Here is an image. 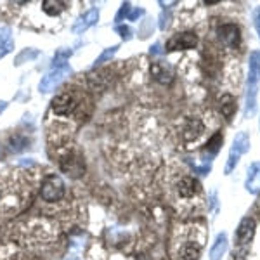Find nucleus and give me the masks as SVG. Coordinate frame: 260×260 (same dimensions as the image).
<instances>
[{
  "mask_svg": "<svg viewBox=\"0 0 260 260\" xmlns=\"http://www.w3.org/2000/svg\"><path fill=\"white\" fill-rule=\"evenodd\" d=\"M260 83V50H253L248 57V82H246L245 115L253 116L257 110V94Z\"/></svg>",
  "mask_w": 260,
  "mask_h": 260,
  "instance_id": "nucleus-1",
  "label": "nucleus"
},
{
  "mask_svg": "<svg viewBox=\"0 0 260 260\" xmlns=\"http://www.w3.org/2000/svg\"><path fill=\"white\" fill-rule=\"evenodd\" d=\"M248 149H250V136L246 132H238L233 141V146L229 149V158L228 163H225V174H231V172L236 169L241 156L245 153H248Z\"/></svg>",
  "mask_w": 260,
  "mask_h": 260,
  "instance_id": "nucleus-2",
  "label": "nucleus"
},
{
  "mask_svg": "<svg viewBox=\"0 0 260 260\" xmlns=\"http://www.w3.org/2000/svg\"><path fill=\"white\" fill-rule=\"evenodd\" d=\"M71 73V66L70 64H64V66H57V68H52L45 75L44 78L40 80V85H39V90L42 94H50L61 85L66 78L70 77Z\"/></svg>",
  "mask_w": 260,
  "mask_h": 260,
  "instance_id": "nucleus-3",
  "label": "nucleus"
},
{
  "mask_svg": "<svg viewBox=\"0 0 260 260\" xmlns=\"http://www.w3.org/2000/svg\"><path fill=\"white\" fill-rule=\"evenodd\" d=\"M187 240H182L175 245V257L177 260H198L201 255V248H203L205 240H191L192 234L186 236Z\"/></svg>",
  "mask_w": 260,
  "mask_h": 260,
  "instance_id": "nucleus-4",
  "label": "nucleus"
},
{
  "mask_svg": "<svg viewBox=\"0 0 260 260\" xmlns=\"http://www.w3.org/2000/svg\"><path fill=\"white\" fill-rule=\"evenodd\" d=\"M40 194L42 200L49 201V203L61 200L62 194H64V182H62V179L57 177V175H47L44 179V184H42Z\"/></svg>",
  "mask_w": 260,
  "mask_h": 260,
  "instance_id": "nucleus-5",
  "label": "nucleus"
},
{
  "mask_svg": "<svg viewBox=\"0 0 260 260\" xmlns=\"http://www.w3.org/2000/svg\"><path fill=\"white\" fill-rule=\"evenodd\" d=\"M198 44V37L194 31H182L174 35L167 42V52H175V50H186V49H194Z\"/></svg>",
  "mask_w": 260,
  "mask_h": 260,
  "instance_id": "nucleus-6",
  "label": "nucleus"
},
{
  "mask_svg": "<svg viewBox=\"0 0 260 260\" xmlns=\"http://www.w3.org/2000/svg\"><path fill=\"white\" fill-rule=\"evenodd\" d=\"M78 106V98L73 92H62L52 99V111L56 115H71Z\"/></svg>",
  "mask_w": 260,
  "mask_h": 260,
  "instance_id": "nucleus-7",
  "label": "nucleus"
},
{
  "mask_svg": "<svg viewBox=\"0 0 260 260\" xmlns=\"http://www.w3.org/2000/svg\"><path fill=\"white\" fill-rule=\"evenodd\" d=\"M61 170L71 177H80L85 172V163L78 154H64L61 158Z\"/></svg>",
  "mask_w": 260,
  "mask_h": 260,
  "instance_id": "nucleus-8",
  "label": "nucleus"
},
{
  "mask_svg": "<svg viewBox=\"0 0 260 260\" xmlns=\"http://www.w3.org/2000/svg\"><path fill=\"white\" fill-rule=\"evenodd\" d=\"M255 231H257V222L251 219V217L241 219L240 225H238V229H236L238 245H248V243L253 240Z\"/></svg>",
  "mask_w": 260,
  "mask_h": 260,
  "instance_id": "nucleus-9",
  "label": "nucleus"
},
{
  "mask_svg": "<svg viewBox=\"0 0 260 260\" xmlns=\"http://www.w3.org/2000/svg\"><path fill=\"white\" fill-rule=\"evenodd\" d=\"M219 39L224 45L228 47H238L241 42V33H240V28L233 23H228V24H222L219 28Z\"/></svg>",
  "mask_w": 260,
  "mask_h": 260,
  "instance_id": "nucleus-10",
  "label": "nucleus"
},
{
  "mask_svg": "<svg viewBox=\"0 0 260 260\" xmlns=\"http://www.w3.org/2000/svg\"><path fill=\"white\" fill-rule=\"evenodd\" d=\"M98 21H99V11L95 9V7H92V9H89L85 14L80 16V18L75 21L71 30H73L75 35H80V33H83L85 30H89L90 26H94Z\"/></svg>",
  "mask_w": 260,
  "mask_h": 260,
  "instance_id": "nucleus-11",
  "label": "nucleus"
},
{
  "mask_svg": "<svg viewBox=\"0 0 260 260\" xmlns=\"http://www.w3.org/2000/svg\"><path fill=\"white\" fill-rule=\"evenodd\" d=\"M177 192L180 198H192V196H196L200 192V182L194 177L186 175L177 182Z\"/></svg>",
  "mask_w": 260,
  "mask_h": 260,
  "instance_id": "nucleus-12",
  "label": "nucleus"
},
{
  "mask_svg": "<svg viewBox=\"0 0 260 260\" xmlns=\"http://www.w3.org/2000/svg\"><path fill=\"white\" fill-rule=\"evenodd\" d=\"M245 187H246V191L251 192V194H258L260 192V161H253L248 167Z\"/></svg>",
  "mask_w": 260,
  "mask_h": 260,
  "instance_id": "nucleus-13",
  "label": "nucleus"
},
{
  "mask_svg": "<svg viewBox=\"0 0 260 260\" xmlns=\"http://www.w3.org/2000/svg\"><path fill=\"white\" fill-rule=\"evenodd\" d=\"M151 77L160 83H170L174 80V70L165 62H153L151 64Z\"/></svg>",
  "mask_w": 260,
  "mask_h": 260,
  "instance_id": "nucleus-14",
  "label": "nucleus"
},
{
  "mask_svg": "<svg viewBox=\"0 0 260 260\" xmlns=\"http://www.w3.org/2000/svg\"><path fill=\"white\" fill-rule=\"evenodd\" d=\"M203 130H205V125L200 118H189V120H186V123H184V127H182V136L186 141H194L203 134Z\"/></svg>",
  "mask_w": 260,
  "mask_h": 260,
  "instance_id": "nucleus-15",
  "label": "nucleus"
},
{
  "mask_svg": "<svg viewBox=\"0 0 260 260\" xmlns=\"http://www.w3.org/2000/svg\"><path fill=\"white\" fill-rule=\"evenodd\" d=\"M12 49H14V37H12V30L7 26L0 28V59L6 57L7 54H11Z\"/></svg>",
  "mask_w": 260,
  "mask_h": 260,
  "instance_id": "nucleus-16",
  "label": "nucleus"
},
{
  "mask_svg": "<svg viewBox=\"0 0 260 260\" xmlns=\"http://www.w3.org/2000/svg\"><path fill=\"white\" fill-rule=\"evenodd\" d=\"M228 234L225 233H222L217 236V240L215 243L212 245V248H210V260H222V257L225 255V251H228Z\"/></svg>",
  "mask_w": 260,
  "mask_h": 260,
  "instance_id": "nucleus-17",
  "label": "nucleus"
},
{
  "mask_svg": "<svg viewBox=\"0 0 260 260\" xmlns=\"http://www.w3.org/2000/svg\"><path fill=\"white\" fill-rule=\"evenodd\" d=\"M222 144H224V141H222V134L215 132V134H213V137H212L210 141H208V144L205 146V149H203L205 160H208V158H215V154L219 153V149L222 148Z\"/></svg>",
  "mask_w": 260,
  "mask_h": 260,
  "instance_id": "nucleus-18",
  "label": "nucleus"
},
{
  "mask_svg": "<svg viewBox=\"0 0 260 260\" xmlns=\"http://www.w3.org/2000/svg\"><path fill=\"white\" fill-rule=\"evenodd\" d=\"M220 113L225 120H231L234 113H236V101L231 94H224L220 98Z\"/></svg>",
  "mask_w": 260,
  "mask_h": 260,
  "instance_id": "nucleus-19",
  "label": "nucleus"
},
{
  "mask_svg": "<svg viewBox=\"0 0 260 260\" xmlns=\"http://www.w3.org/2000/svg\"><path fill=\"white\" fill-rule=\"evenodd\" d=\"M64 4L62 2H54V0H45L44 6H42V9L47 16H59L62 11H64Z\"/></svg>",
  "mask_w": 260,
  "mask_h": 260,
  "instance_id": "nucleus-20",
  "label": "nucleus"
},
{
  "mask_svg": "<svg viewBox=\"0 0 260 260\" xmlns=\"http://www.w3.org/2000/svg\"><path fill=\"white\" fill-rule=\"evenodd\" d=\"M39 54H40V50H37V49H24L23 52L18 56V59L14 61V64L19 66L28 59H35V57H39Z\"/></svg>",
  "mask_w": 260,
  "mask_h": 260,
  "instance_id": "nucleus-21",
  "label": "nucleus"
},
{
  "mask_svg": "<svg viewBox=\"0 0 260 260\" xmlns=\"http://www.w3.org/2000/svg\"><path fill=\"white\" fill-rule=\"evenodd\" d=\"M116 50H118V45H115V47H110V49H106L104 50L103 54L95 59V62H94V66H101L103 62H106V61H110L113 56L116 54Z\"/></svg>",
  "mask_w": 260,
  "mask_h": 260,
  "instance_id": "nucleus-22",
  "label": "nucleus"
},
{
  "mask_svg": "<svg viewBox=\"0 0 260 260\" xmlns=\"http://www.w3.org/2000/svg\"><path fill=\"white\" fill-rule=\"evenodd\" d=\"M116 31H118L121 35V39H125V40H128L130 37H132V31H130L128 26H118L116 28Z\"/></svg>",
  "mask_w": 260,
  "mask_h": 260,
  "instance_id": "nucleus-23",
  "label": "nucleus"
},
{
  "mask_svg": "<svg viewBox=\"0 0 260 260\" xmlns=\"http://www.w3.org/2000/svg\"><path fill=\"white\" fill-rule=\"evenodd\" d=\"M128 11H130V4H123V6H121V9L118 11V16H116V21H120V19H123L125 16H128Z\"/></svg>",
  "mask_w": 260,
  "mask_h": 260,
  "instance_id": "nucleus-24",
  "label": "nucleus"
},
{
  "mask_svg": "<svg viewBox=\"0 0 260 260\" xmlns=\"http://www.w3.org/2000/svg\"><path fill=\"white\" fill-rule=\"evenodd\" d=\"M253 23H255V28H257V33L260 37V6L253 11Z\"/></svg>",
  "mask_w": 260,
  "mask_h": 260,
  "instance_id": "nucleus-25",
  "label": "nucleus"
},
{
  "mask_svg": "<svg viewBox=\"0 0 260 260\" xmlns=\"http://www.w3.org/2000/svg\"><path fill=\"white\" fill-rule=\"evenodd\" d=\"M151 54H153V56H158V54L161 52V45L160 44H156V45H153V47H151V50H149Z\"/></svg>",
  "mask_w": 260,
  "mask_h": 260,
  "instance_id": "nucleus-26",
  "label": "nucleus"
},
{
  "mask_svg": "<svg viewBox=\"0 0 260 260\" xmlns=\"http://www.w3.org/2000/svg\"><path fill=\"white\" fill-rule=\"evenodd\" d=\"M142 12H144L142 9H136V11H132V12H130V14H128V18H130V19H137V18H139V14H142Z\"/></svg>",
  "mask_w": 260,
  "mask_h": 260,
  "instance_id": "nucleus-27",
  "label": "nucleus"
},
{
  "mask_svg": "<svg viewBox=\"0 0 260 260\" xmlns=\"http://www.w3.org/2000/svg\"><path fill=\"white\" fill-rule=\"evenodd\" d=\"M7 108V103H4V101H0V113H2L4 110Z\"/></svg>",
  "mask_w": 260,
  "mask_h": 260,
  "instance_id": "nucleus-28",
  "label": "nucleus"
}]
</instances>
